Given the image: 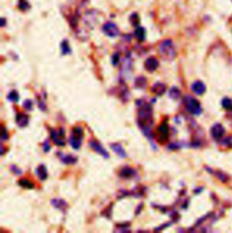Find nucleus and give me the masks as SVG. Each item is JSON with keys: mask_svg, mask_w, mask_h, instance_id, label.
I'll use <instances>...</instances> for the list:
<instances>
[{"mask_svg": "<svg viewBox=\"0 0 232 233\" xmlns=\"http://www.w3.org/2000/svg\"><path fill=\"white\" fill-rule=\"evenodd\" d=\"M16 124L21 127V128H24L25 126L28 125V122H29V117L27 114L25 113H23V112H18L16 116Z\"/></svg>", "mask_w": 232, "mask_h": 233, "instance_id": "9b49d317", "label": "nucleus"}, {"mask_svg": "<svg viewBox=\"0 0 232 233\" xmlns=\"http://www.w3.org/2000/svg\"><path fill=\"white\" fill-rule=\"evenodd\" d=\"M147 85V81L146 78H144L143 76L136 78L135 80V86L139 89H144Z\"/></svg>", "mask_w": 232, "mask_h": 233, "instance_id": "412c9836", "label": "nucleus"}, {"mask_svg": "<svg viewBox=\"0 0 232 233\" xmlns=\"http://www.w3.org/2000/svg\"><path fill=\"white\" fill-rule=\"evenodd\" d=\"M43 148H44V151L45 153L49 152V150L51 149V145H50L48 141H45L44 144H43Z\"/></svg>", "mask_w": 232, "mask_h": 233, "instance_id": "7c9ffc66", "label": "nucleus"}, {"mask_svg": "<svg viewBox=\"0 0 232 233\" xmlns=\"http://www.w3.org/2000/svg\"><path fill=\"white\" fill-rule=\"evenodd\" d=\"M18 7L21 11H26L29 9L30 5L27 0H19L18 2Z\"/></svg>", "mask_w": 232, "mask_h": 233, "instance_id": "393cba45", "label": "nucleus"}, {"mask_svg": "<svg viewBox=\"0 0 232 233\" xmlns=\"http://www.w3.org/2000/svg\"><path fill=\"white\" fill-rule=\"evenodd\" d=\"M210 133L215 140H220L225 133V129L221 123H216L212 126L210 130Z\"/></svg>", "mask_w": 232, "mask_h": 233, "instance_id": "9d476101", "label": "nucleus"}, {"mask_svg": "<svg viewBox=\"0 0 232 233\" xmlns=\"http://www.w3.org/2000/svg\"><path fill=\"white\" fill-rule=\"evenodd\" d=\"M151 91L152 93H154L156 95H159V96L162 95L166 92V85L164 84H162V83L158 82V83H156L152 87Z\"/></svg>", "mask_w": 232, "mask_h": 233, "instance_id": "2eb2a0df", "label": "nucleus"}, {"mask_svg": "<svg viewBox=\"0 0 232 233\" xmlns=\"http://www.w3.org/2000/svg\"><path fill=\"white\" fill-rule=\"evenodd\" d=\"M169 96L173 100H177L180 97V91L177 87H172L169 92Z\"/></svg>", "mask_w": 232, "mask_h": 233, "instance_id": "4be33fe9", "label": "nucleus"}, {"mask_svg": "<svg viewBox=\"0 0 232 233\" xmlns=\"http://www.w3.org/2000/svg\"><path fill=\"white\" fill-rule=\"evenodd\" d=\"M102 30L107 36L110 37H116L120 34V29L118 25L112 22L104 23L102 27Z\"/></svg>", "mask_w": 232, "mask_h": 233, "instance_id": "423d86ee", "label": "nucleus"}, {"mask_svg": "<svg viewBox=\"0 0 232 233\" xmlns=\"http://www.w3.org/2000/svg\"><path fill=\"white\" fill-rule=\"evenodd\" d=\"M184 104L186 106V109L189 112H190L193 115H199L202 112L200 103L198 100L193 98L190 95H186L184 98Z\"/></svg>", "mask_w": 232, "mask_h": 233, "instance_id": "20e7f679", "label": "nucleus"}, {"mask_svg": "<svg viewBox=\"0 0 232 233\" xmlns=\"http://www.w3.org/2000/svg\"><path fill=\"white\" fill-rule=\"evenodd\" d=\"M57 155L59 156L60 160H61V161H62V162H64L65 164H75V163L77 162L76 157L73 156L72 154H67V155H65L64 153H57Z\"/></svg>", "mask_w": 232, "mask_h": 233, "instance_id": "4468645a", "label": "nucleus"}, {"mask_svg": "<svg viewBox=\"0 0 232 233\" xmlns=\"http://www.w3.org/2000/svg\"><path fill=\"white\" fill-rule=\"evenodd\" d=\"M35 173H36V175L38 176V178H39L41 180H46V179H47V176H48L46 167L44 166V165H43V164L39 165V166L35 169Z\"/></svg>", "mask_w": 232, "mask_h": 233, "instance_id": "f3484780", "label": "nucleus"}, {"mask_svg": "<svg viewBox=\"0 0 232 233\" xmlns=\"http://www.w3.org/2000/svg\"><path fill=\"white\" fill-rule=\"evenodd\" d=\"M134 35H135V37L139 41L143 42V41L145 40V38H146V31H145V29H144L143 27L138 26L135 29V31H134Z\"/></svg>", "mask_w": 232, "mask_h": 233, "instance_id": "6ab92c4d", "label": "nucleus"}, {"mask_svg": "<svg viewBox=\"0 0 232 233\" xmlns=\"http://www.w3.org/2000/svg\"><path fill=\"white\" fill-rule=\"evenodd\" d=\"M51 138L53 142L55 143V145L58 146H65L66 145V134H65V130L64 129H59L58 131H55L54 129L51 130Z\"/></svg>", "mask_w": 232, "mask_h": 233, "instance_id": "0eeeda50", "label": "nucleus"}, {"mask_svg": "<svg viewBox=\"0 0 232 233\" xmlns=\"http://www.w3.org/2000/svg\"><path fill=\"white\" fill-rule=\"evenodd\" d=\"M136 174V171L131 168V167H123L121 169L120 172H119V175L122 178H124V179H130V178H133L134 175Z\"/></svg>", "mask_w": 232, "mask_h": 233, "instance_id": "ddd939ff", "label": "nucleus"}, {"mask_svg": "<svg viewBox=\"0 0 232 233\" xmlns=\"http://www.w3.org/2000/svg\"><path fill=\"white\" fill-rule=\"evenodd\" d=\"M8 139V133L5 128H3V133H2V140H7Z\"/></svg>", "mask_w": 232, "mask_h": 233, "instance_id": "2f4dec72", "label": "nucleus"}, {"mask_svg": "<svg viewBox=\"0 0 232 233\" xmlns=\"http://www.w3.org/2000/svg\"><path fill=\"white\" fill-rule=\"evenodd\" d=\"M159 54L162 59L166 61H171L177 56V50L172 40L165 39L159 44Z\"/></svg>", "mask_w": 232, "mask_h": 233, "instance_id": "f03ea898", "label": "nucleus"}, {"mask_svg": "<svg viewBox=\"0 0 232 233\" xmlns=\"http://www.w3.org/2000/svg\"><path fill=\"white\" fill-rule=\"evenodd\" d=\"M7 98L10 101V102H13V103H17V102L19 101V94H18V93H17L16 91L13 90V91H11V92L8 94V95H7Z\"/></svg>", "mask_w": 232, "mask_h": 233, "instance_id": "b1692460", "label": "nucleus"}, {"mask_svg": "<svg viewBox=\"0 0 232 233\" xmlns=\"http://www.w3.org/2000/svg\"><path fill=\"white\" fill-rule=\"evenodd\" d=\"M89 144H90V147H91L94 152H96L97 153L101 154L102 157H104L105 159H108V158L110 157L109 153H107V151L102 146V144H100L99 142H97V141H95V140H91L90 143H89Z\"/></svg>", "mask_w": 232, "mask_h": 233, "instance_id": "6e6552de", "label": "nucleus"}, {"mask_svg": "<svg viewBox=\"0 0 232 233\" xmlns=\"http://www.w3.org/2000/svg\"><path fill=\"white\" fill-rule=\"evenodd\" d=\"M169 135H170L169 124L165 120L158 126V128L156 130V133H155V137H156L158 143L165 144L169 139Z\"/></svg>", "mask_w": 232, "mask_h": 233, "instance_id": "39448f33", "label": "nucleus"}, {"mask_svg": "<svg viewBox=\"0 0 232 233\" xmlns=\"http://www.w3.org/2000/svg\"><path fill=\"white\" fill-rule=\"evenodd\" d=\"M119 61H120V55L119 53H115L112 57H111V62H112V65L115 66L119 64Z\"/></svg>", "mask_w": 232, "mask_h": 233, "instance_id": "c85d7f7f", "label": "nucleus"}, {"mask_svg": "<svg viewBox=\"0 0 232 233\" xmlns=\"http://www.w3.org/2000/svg\"><path fill=\"white\" fill-rule=\"evenodd\" d=\"M138 104V124L144 134L150 139L151 138V127L152 125L153 110L150 103L137 100Z\"/></svg>", "mask_w": 232, "mask_h": 233, "instance_id": "f257e3e1", "label": "nucleus"}, {"mask_svg": "<svg viewBox=\"0 0 232 233\" xmlns=\"http://www.w3.org/2000/svg\"><path fill=\"white\" fill-rule=\"evenodd\" d=\"M23 106L25 110L27 111H32L33 110V103L31 100H25L23 103Z\"/></svg>", "mask_w": 232, "mask_h": 233, "instance_id": "cd10ccee", "label": "nucleus"}, {"mask_svg": "<svg viewBox=\"0 0 232 233\" xmlns=\"http://www.w3.org/2000/svg\"><path fill=\"white\" fill-rule=\"evenodd\" d=\"M51 203L55 208L60 210V211H65V210H66L67 207H68L66 201L62 200V199H54V200H52Z\"/></svg>", "mask_w": 232, "mask_h": 233, "instance_id": "dca6fc26", "label": "nucleus"}, {"mask_svg": "<svg viewBox=\"0 0 232 233\" xmlns=\"http://www.w3.org/2000/svg\"><path fill=\"white\" fill-rule=\"evenodd\" d=\"M222 106L225 109H227V110L232 109V101L230 99H229V98L223 99V101H222Z\"/></svg>", "mask_w": 232, "mask_h": 233, "instance_id": "bb28decb", "label": "nucleus"}, {"mask_svg": "<svg viewBox=\"0 0 232 233\" xmlns=\"http://www.w3.org/2000/svg\"><path fill=\"white\" fill-rule=\"evenodd\" d=\"M111 148L113 150V152L115 153H117L121 158H126L127 157V154H126L124 149L122 148V146L120 144H113L111 145Z\"/></svg>", "mask_w": 232, "mask_h": 233, "instance_id": "a211bd4d", "label": "nucleus"}, {"mask_svg": "<svg viewBox=\"0 0 232 233\" xmlns=\"http://www.w3.org/2000/svg\"><path fill=\"white\" fill-rule=\"evenodd\" d=\"M61 50H62V54L63 55H69L71 54V47L69 45V43L67 40H64L61 44Z\"/></svg>", "mask_w": 232, "mask_h": 233, "instance_id": "5701e85b", "label": "nucleus"}, {"mask_svg": "<svg viewBox=\"0 0 232 233\" xmlns=\"http://www.w3.org/2000/svg\"><path fill=\"white\" fill-rule=\"evenodd\" d=\"M83 140H84V130H83V128L80 127V126H75V128H73L72 134H71L70 139H69L71 146L74 149L78 150L82 145Z\"/></svg>", "mask_w": 232, "mask_h": 233, "instance_id": "7ed1b4c3", "label": "nucleus"}, {"mask_svg": "<svg viewBox=\"0 0 232 233\" xmlns=\"http://www.w3.org/2000/svg\"><path fill=\"white\" fill-rule=\"evenodd\" d=\"M191 90L198 95H201L206 92V86L205 85L200 82V81H196L191 85Z\"/></svg>", "mask_w": 232, "mask_h": 233, "instance_id": "f8f14e48", "label": "nucleus"}, {"mask_svg": "<svg viewBox=\"0 0 232 233\" xmlns=\"http://www.w3.org/2000/svg\"><path fill=\"white\" fill-rule=\"evenodd\" d=\"M10 170H11L14 173H16V174H17V175H20V174L22 173V171H21L18 167L16 166V165H12V166L10 167Z\"/></svg>", "mask_w": 232, "mask_h": 233, "instance_id": "c756f323", "label": "nucleus"}, {"mask_svg": "<svg viewBox=\"0 0 232 233\" xmlns=\"http://www.w3.org/2000/svg\"><path fill=\"white\" fill-rule=\"evenodd\" d=\"M130 22L132 23L133 26H138L139 23H140V18H139V15L136 13H133L130 16Z\"/></svg>", "mask_w": 232, "mask_h": 233, "instance_id": "a878e982", "label": "nucleus"}, {"mask_svg": "<svg viewBox=\"0 0 232 233\" xmlns=\"http://www.w3.org/2000/svg\"><path fill=\"white\" fill-rule=\"evenodd\" d=\"M144 67L150 73L154 72V71L157 70V68L159 67V61H158V59L156 57H154V56H151V57L147 58L146 61L144 62Z\"/></svg>", "mask_w": 232, "mask_h": 233, "instance_id": "1a4fd4ad", "label": "nucleus"}, {"mask_svg": "<svg viewBox=\"0 0 232 233\" xmlns=\"http://www.w3.org/2000/svg\"><path fill=\"white\" fill-rule=\"evenodd\" d=\"M18 185L19 186H21L22 188H25V189H34V182H32L30 180H28V179H25V178H24V179H21V180H18Z\"/></svg>", "mask_w": 232, "mask_h": 233, "instance_id": "aec40b11", "label": "nucleus"}]
</instances>
